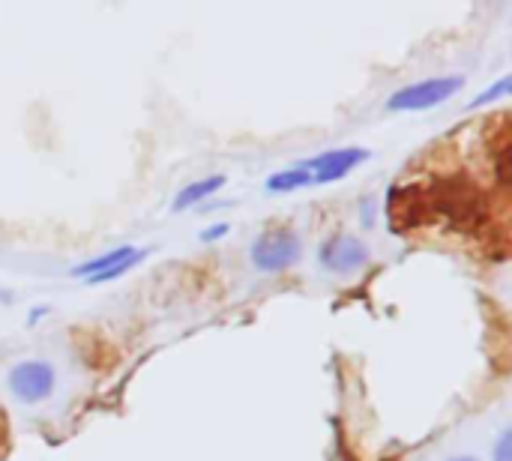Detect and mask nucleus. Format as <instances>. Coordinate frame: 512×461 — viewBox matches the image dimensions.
<instances>
[{"mask_svg":"<svg viewBox=\"0 0 512 461\" xmlns=\"http://www.w3.org/2000/svg\"><path fill=\"white\" fill-rule=\"evenodd\" d=\"M135 252H138V246H120V249H111V252H105V255L93 258V261H84V264L72 267V276H81V279L102 276V273L114 270L117 264H123L126 258H132Z\"/></svg>","mask_w":512,"mask_h":461,"instance_id":"nucleus-9","label":"nucleus"},{"mask_svg":"<svg viewBox=\"0 0 512 461\" xmlns=\"http://www.w3.org/2000/svg\"><path fill=\"white\" fill-rule=\"evenodd\" d=\"M252 264L261 273H285L303 258V240L291 228H270L252 243Z\"/></svg>","mask_w":512,"mask_h":461,"instance_id":"nucleus-3","label":"nucleus"},{"mask_svg":"<svg viewBox=\"0 0 512 461\" xmlns=\"http://www.w3.org/2000/svg\"><path fill=\"white\" fill-rule=\"evenodd\" d=\"M465 87L462 75H435V78H423L417 84H408L402 90H396L387 99V111H429L441 102H447L450 96H456Z\"/></svg>","mask_w":512,"mask_h":461,"instance_id":"nucleus-4","label":"nucleus"},{"mask_svg":"<svg viewBox=\"0 0 512 461\" xmlns=\"http://www.w3.org/2000/svg\"><path fill=\"white\" fill-rule=\"evenodd\" d=\"M6 384H9V393L21 405H39V402L51 399V393L57 387V372L45 360H21L18 366H12Z\"/></svg>","mask_w":512,"mask_h":461,"instance_id":"nucleus-5","label":"nucleus"},{"mask_svg":"<svg viewBox=\"0 0 512 461\" xmlns=\"http://www.w3.org/2000/svg\"><path fill=\"white\" fill-rule=\"evenodd\" d=\"M231 228H228V222H219V225H213V228H207V231H201V240L204 243H213V240H219V237H225Z\"/></svg>","mask_w":512,"mask_h":461,"instance_id":"nucleus-14","label":"nucleus"},{"mask_svg":"<svg viewBox=\"0 0 512 461\" xmlns=\"http://www.w3.org/2000/svg\"><path fill=\"white\" fill-rule=\"evenodd\" d=\"M144 255H147V249H138L132 258H126L123 264H117L114 270H108V273H102V276H93V279H87L90 285H102V282H111V279H117V276H123V273H129L138 261H144Z\"/></svg>","mask_w":512,"mask_h":461,"instance_id":"nucleus-11","label":"nucleus"},{"mask_svg":"<svg viewBox=\"0 0 512 461\" xmlns=\"http://www.w3.org/2000/svg\"><path fill=\"white\" fill-rule=\"evenodd\" d=\"M318 264L327 270V273H336V276H351L357 270H363L369 264V246L351 234H336L330 240L321 243L318 249Z\"/></svg>","mask_w":512,"mask_h":461,"instance_id":"nucleus-6","label":"nucleus"},{"mask_svg":"<svg viewBox=\"0 0 512 461\" xmlns=\"http://www.w3.org/2000/svg\"><path fill=\"white\" fill-rule=\"evenodd\" d=\"M426 189H429L435 219H444L450 228L462 234H477L489 222L483 189L465 171H447L435 177L432 186Z\"/></svg>","mask_w":512,"mask_h":461,"instance_id":"nucleus-1","label":"nucleus"},{"mask_svg":"<svg viewBox=\"0 0 512 461\" xmlns=\"http://www.w3.org/2000/svg\"><path fill=\"white\" fill-rule=\"evenodd\" d=\"M495 461H512L510 432H501V438H498V447H495Z\"/></svg>","mask_w":512,"mask_h":461,"instance_id":"nucleus-13","label":"nucleus"},{"mask_svg":"<svg viewBox=\"0 0 512 461\" xmlns=\"http://www.w3.org/2000/svg\"><path fill=\"white\" fill-rule=\"evenodd\" d=\"M507 93H510V78H501L495 87H489V90H483L477 99H471L468 108H483L486 102H495V99H501V96H507Z\"/></svg>","mask_w":512,"mask_h":461,"instance_id":"nucleus-12","label":"nucleus"},{"mask_svg":"<svg viewBox=\"0 0 512 461\" xmlns=\"http://www.w3.org/2000/svg\"><path fill=\"white\" fill-rule=\"evenodd\" d=\"M387 228L393 234H414L435 222L429 189L423 183H399L387 189Z\"/></svg>","mask_w":512,"mask_h":461,"instance_id":"nucleus-2","label":"nucleus"},{"mask_svg":"<svg viewBox=\"0 0 512 461\" xmlns=\"http://www.w3.org/2000/svg\"><path fill=\"white\" fill-rule=\"evenodd\" d=\"M366 159H369V150H363V147H336V150L318 153V156H312V159H306L300 165L312 174V183L327 186V183H336V180L348 177Z\"/></svg>","mask_w":512,"mask_h":461,"instance_id":"nucleus-7","label":"nucleus"},{"mask_svg":"<svg viewBox=\"0 0 512 461\" xmlns=\"http://www.w3.org/2000/svg\"><path fill=\"white\" fill-rule=\"evenodd\" d=\"M447 461H480V459H474V456H453V459H447Z\"/></svg>","mask_w":512,"mask_h":461,"instance_id":"nucleus-15","label":"nucleus"},{"mask_svg":"<svg viewBox=\"0 0 512 461\" xmlns=\"http://www.w3.org/2000/svg\"><path fill=\"white\" fill-rule=\"evenodd\" d=\"M303 186H312V174L303 165H294V168H285V171L267 177L270 192H294V189H303Z\"/></svg>","mask_w":512,"mask_h":461,"instance_id":"nucleus-10","label":"nucleus"},{"mask_svg":"<svg viewBox=\"0 0 512 461\" xmlns=\"http://www.w3.org/2000/svg\"><path fill=\"white\" fill-rule=\"evenodd\" d=\"M225 186V177L222 174H213V177H204V180H195V183H189V186H183L180 192H177V198H174V210H189V207H195V204H201L204 198H210L213 192H219Z\"/></svg>","mask_w":512,"mask_h":461,"instance_id":"nucleus-8","label":"nucleus"}]
</instances>
